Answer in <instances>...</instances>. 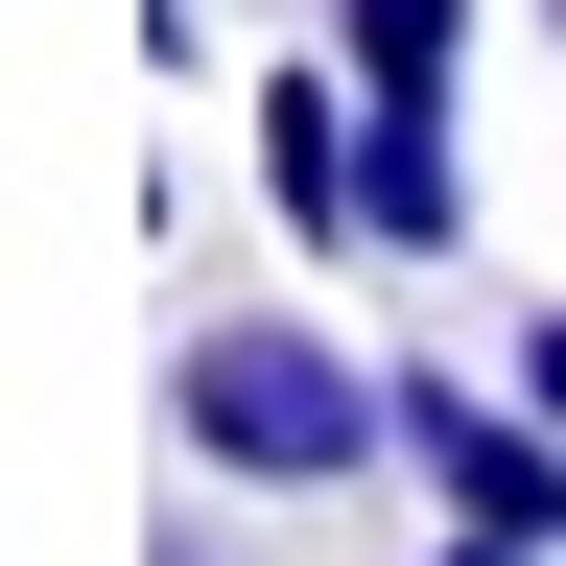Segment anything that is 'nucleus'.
I'll return each mask as SVG.
<instances>
[{
	"label": "nucleus",
	"mask_w": 566,
	"mask_h": 566,
	"mask_svg": "<svg viewBox=\"0 0 566 566\" xmlns=\"http://www.w3.org/2000/svg\"><path fill=\"white\" fill-rule=\"evenodd\" d=\"M166 424H189L237 495H331V472H378V449H401V378H354L307 307H237V331H189Z\"/></svg>",
	"instance_id": "1"
},
{
	"label": "nucleus",
	"mask_w": 566,
	"mask_h": 566,
	"mask_svg": "<svg viewBox=\"0 0 566 566\" xmlns=\"http://www.w3.org/2000/svg\"><path fill=\"white\" fill-rule=\"evenodd\" d=\"M401 449H424V495H449V566H543L566 543V424L520 378H401Z\"/></svg>",
	"instance_id": "2"
},
{
	"label": "nucleus",
	"mask_w": 566,
	"mask_h": 566,
	"mask_svg": "<svg viewBox=\"0 0 566 566\" xmlns=\"http://www.w3.org/2000/svg\"><path fill=\"white\" fill-rule=\"evenodd\" d=\"M354 260H472V142H449V95H354Z\"/></svg>",
	"instance_id": "3"
},
{
	"label": "nucleus",
	"mask_w": 566,
	"mask_h": 566,
	"mask_svg": "<svg viewBox=\"0 0 566 566\" xmlns=\"http://www.w3.org/2000/svg\"><path fill=\"white\" fill-rule=\"evenodd\" d=\"M260 189H283V237H354V48L260 71Z\"/></svg>",
	"instance_id": "4"
},
{
	"label": "nucleus",
	"mask_w": 566,
	"mask_h": 566,
	"mask_svg": "<svg viewBox=\"0 0 566 566\" xmlns=\"http://www.w3.org/2000/svg\"><path fill=\"white\" fill-rule=\"evenodd\" d=\"M331 48H354V95H449V71H472V0H331Z\"/></svg>",
	"instance_id": "5"
},
{
	"label": "nucleus",
	"mask_w": 566,
	"mask_h": 566,
	"mask_svg": "<svg viewBox=\"0 0 566 566\" xmlns=\"http://www.w3.org/2000/svg\"><path fill=\"white\" fill-rule=\"evenodd\" d=\"M520 401H543V424H566V307H543V331H520Z\"/></svg>",
	"instance_id": "6"
},
{
	"label": "nucleus",
	"mask_w": 566,
	"mask_h": 566,
	"mask_svg": "<svg viewBox=\"0 0 566 566\" xmlns=\"http://www.w3.org/2000/svg\"><path fill=\"white\" fill-rule=\"evenodd\" d=\"M543 24H566V0H543Z\"/></svg>",
	"instance_id": "7"
}]
</instances>
